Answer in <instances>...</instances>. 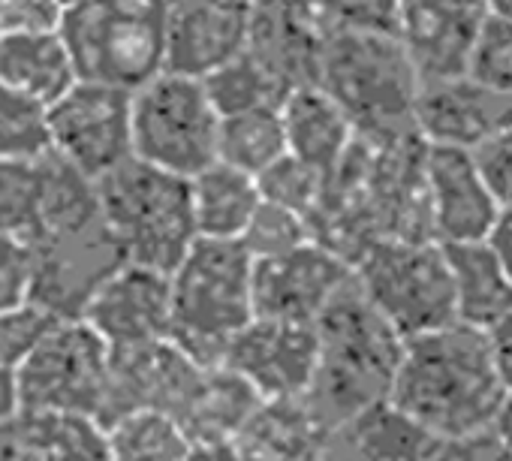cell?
<instances>
[{"label": "cell", "instance_id": "obj_1", "mask_svg": "<svg viewBox=\"0 0 512 461\" xmlns=\"http://www.w3.org/2000/svg\"><path fill=\"white\" fill-rule=\"evenodd\" d=\"M425 148L422 133L356 136L347 157L326 178L323 202L311 217L314 239L353 266L380 242L434 239Z\"/></svg>", "mask_w": 512, "mask_h": 461}, {"label": "cell", "instance_id": "obj_2", "mask_svg": "<svg viewBox=\"0 0 512 461\" xmlns=\"http://www.w3.org/2000/svg\"><path fill=\"white\" fill-rule=\"evenodd\" d=\"M506 386L485 329L452 323L404 344L389 401L440 440L491 431Z\"/></svg>", "mask_w": 512, "mask_h": 461}, {"label": "cell", "instance_id": "obj_3", "mask_svg": "<svg viewBox=\"0 0 512 461\" xmlns=\"http://www.w3.org/2000/svg\"><path fill=\"white\" fill-rule=\"evenodd\" d=\"M317 341V374L305 401L332 434L374 404L389 401L407 341L365 299L356 278L317 320Z\"/></svg>", "mask_w": 512, "mask_h": 461}, {"label": "cell", "instance_id": "obj_4", "mask_svg": "<svg viewBox=\"0 0 512 461\" xmlns=\"http://www.w3.org/2000/svg\"><path fill=\"white\" fill-rule=\"evenodd\" d=\"M256 260L238 239L199 236L172 272V341L199 365L217 368L256 317Z\"/></svg>", "mask_w": 512, "mask_h": 461}, {"label": "cell", "instance_id": "obj_5", "mask_svg": "<svg viewBox=\"0 0 512 461\" xmlns=\"http://www.w3.org/2000/svg\"><path fill=\"white\" fill-rule=\"evenodd\" d=\"M317 85L347 112L359 136L419 133L422 76L395 34H329Z\"/></svg>", "mask_w": 512, "mask_h": 461}, {"label": "cell", "instance_id": "obj_6", "mask_svg": "<svg viewBox=\"0 0 512 461\" xmlns=\"http://www.w3.org/2000/svg\"><path fill=\"white\" fill-rule=\"evenodd\" d=\"M109 233L127 263L175 272L199 239L190 178L130 157L97 181Z\"/></svg>", "mask_w": 512, "mask_h": 461}, {"label": "cell", "instance_id": "obj_7", "mask_svg": "<svg viewBox=\"0 0 512 461\" xmlns=\"http://www.w3.org/2000/svg\"><path fill=\"white\" fill-rule=\"evenodd\" d=\"M58 31L82 82L136 94L166 73V0H76Z\"/></svg>", "mask_w": 512, "mask_h": 461}, {"label": "cell", "instance_id": "obj_8", "mask_svg": "<svg viewBox=\"0 0 512 461\" xmlns=\"http://www.w3.org/2000/svg\"><path fill=\"white\" fill-rule=\"evenodd\" d=\"M353 269L365 299L404 341L458 323L452 269L437 239L380 242Z\"/></svg>", "mask_w": 512, "mask_h": 461}, {"label": "cell", "instance_id": "obj_9", "mask_svg": "<svg viewBox=\"0 0 512 461\" xmlns=\"http://www.w3.org/2000/svg\"><path fill=\"white\" fill-rule=\"evenodd\" d=\"M220 124L205 82L166 70L133 94V157L193 178L217 163Z\"/></svg>", "mask_w": 512, "mask_h": 461}, {"label": "cell", "instance_id": "obj_10", "mask_svg": "<svg viewBox=\"0 0 512 461\" xmlns=\"http://www.w3.org/2000/svg\"><path fill=\"white\" fill-rule=\"evenodd\" d=\"M16 374L22 410L97 419L109 395L112 347L82 317L61 320Z\"/></svg>", "mask_w": 512, "mask_h": 461}, {"label": "cell", "instance_id": "obj_11", "mask_svg": "<svg viewBox=\"0 0 512 461\" xmlns=\"http://www.w3.org/2000/svg\"><path fill=\"white\" fill-rule=\"evenodd\" d=\"M49 133L61 160L100 181L133 157V91L79 79L49 106Z\"/></svg>", "mask_w": 512, "mask_h": 461}, {"label": "cell", "instance_id": "obj_12", "mask_svg": "<svg viewBox=\"0 0 512 461\" xmlns=\"http://www.w3.org/2000/svg\"><path fill=\"white\" fill-rule=\"evenodd\" d=\"M127 257L109 233L106 220L37 239L34 302L58 320H79L100 284L124 266Z\"/></svg>", "mask_w": 512, "mask_h": 461}, {"label": "cell", "instance_id": "obj_13", "mask_svg": "<svg viewBox=\"0 0 512 461\" xmlns=\"http://www.w3.org/2000/svg\"><path fill=\"white\" fill-rule=\"evenodd\" d=\"M356 269L323 242H308L296 251L256 260L253 302L256 317L317 323L326 308L353 284Z\"/></svg>", "mask_w": 512, "mask_h": 461}, {"label": "cell", "instance_id": "obj_14", "mask_svg": "<svg viewBox=\"0 0 512 461\" xmlns=\"http://www.w3.org/2000/svg\"><path fill=\"white\" fill-rule=\"evenodd\" d=\"M317 323L253 317L229 344L223 365L263 398H305L317 374Z\"/></svg>", "mask_w": 512, "mask_h": 461}, {"label": "cell", "instance_id": "obj_15", "mask_svg": "<svg viewBox=\"0 0 512 461\" xmlns=\"http://www.w3.org/2000/svg\"><path fill=\"white\" fill-rule=\"evenodd\" d=\"M82 320L112 350L166 341L172 335V275L124 263L91 296Z\"/></svg>", "mask_w": 512, "mask_h": 461}, {"label": "cell", "instance_id": "obj_16", "mask_svg": "<svg viewBox=\"0 0 512 461\" xmlns=\"http://www.w3.org/2000/svg\"><path fill=\"white\" fill-rule=\"evenodd\" d=\"M491 0H401L398 40L422 82L470 73Z\"/></svg>", "mask_w": 512, "mask_h": 461}, {"label": "cell", "instance_id": "obj_17", "mask_svg": "<svg viewBox=\"0 0 512 461\" xmlns=\"http://www.w3.org/2000/svg\"><path fill=\"white\" fill-rule=\"evenodd\" d=\"M326 37L317 0H253L244 52L272 76L287 100L290 91L317 85Z\"/></svg>", "mask_w": 512, "mask_h": 461}, {"label": "cell", "instance_id": "obj_18", "mask_svg": "<svg viewBox=\"0 0 512 461\" xmlns=\"http://www.w3.org/2000/svg\"><path fill=\"white\" fill-rule=\"evenodd\" d=\"M202 371L205 365L190 359L172 338L145 347L112 350L109 395L97 419L109 428L136 410H163L178 416Z\"/></svg>", "mask_w": 512, "mask_h": 461}, {"label": "cell", "instance_id": "obj_19", "mask_svg": "<svg viewBox=\"0 0 512 461\" xmlns=\"http://www.w3.org/2000/svg\"><path fill=\"white\" fill-rule=\"evenodd\" d=\"M425 184L431 205V229L440 245L488 239L503 205L488 187L473 151L428 142Z\"/></svg>", "mask_w": 512, "mask_h": 461}, {"label": "cell", "instance_id": "obj_20", "mask_svg": "<svg viewBox=\"0 0 512 461\" xmlns=\"http://www.w3.org/2000/svg\"><path fill=\"white\" fill-rule=\"evenodd\" d=\"M253 0H166V70L205 79L244 55Z\"/></svg>", "mask_w": 512, "mask_h": 461}, {"label": "cell", "instance_id": "obj_21", "mask_svg": "<svg viewBox=\"0 0 512 461\" xmlns=\"http://www.w3.org/2000/svg\"><path fill=\"white\" fill-rule=\"evenodd\" d=\"M512 127V94L470 73L422 82L416 130L431 145L479 148L494 133Z\"/></svg>", "mask_w": 512, "mask_h": 461}, {"label": "cell", "instance_id": "obj_22", "mask_svg": "<svg viewBox=\"0 0 512 461\" xmlns=\"http://www.w3.org/2000/svg\"><path fill=\"white\" fill-rule=\"evenodd\" d=\"M0 461H112L109 428L82 413L22 410L0 425Z\"/></svg>", "mask_w": 512, "mask_h": 461}, {"label": "cell", "instance_id": "obj_23", "mask_svg": "<svg viewBox=\"0 0 512 461\" xmlns=\"http://www.w3.org/2000/svg\"><path fill=\"white\" fill-rule=\"evenodd\" d=\"M440 437L413 422L392 401L374 404L323 443L326 461H434Z\"/></svg>", "mask_w": 512, "mask_h": 461}, {"label": "cell", "instance_id": "obj_24", "mask_svg": "<svg viewBox=\"0 0 512 461\" xmlns=\"http://www.w3.org/2000/svg\"><path fill=\"white\" fill-rule=\"evenodd\" d=\"M305 398H263L229 443L235 461H308L326 443Z\"/></svg>", "mask_w": 512, "mask_h": 461}, {"label": "cell", "instance_id": "obj_25", "mask_svg": "<svg viewBox=\"0 0 512 461\" xmlns=\"http://www.w3.org/2000/svg\"><path fill=\"white\" fill-rule=\"evenodd\" d=\"M0 82L43 106H55L79 82V73L58 28L10 31L0 34Z\"/></svg>", "mask_w": 512, "mask_h": 461}, {"label": "cell", "instance_id": "obj_26", "mask_svg": "<svg viewBox=\"0 0 512 461\" xmlns=\"http://www.w3.org/2000/svg\"><path fill=\"white\" fill-rule=\"evenodd\" d=\"M281 115L287 127L290 154L311 163L323 175H332L338 169V163L347 157L359 136L347 112L320 85L290 91L281 103Z\"/></svg>", "mask_w": 512, "mask_h": 461}, {"label": "cell", "instance_id": "obj_27", "mask_svg": "<svg viewBox=\"0 0 512 461\" xmlns=\"http://www.w3.org/2000/svg\"><path fill=\"white\" fill-rule=\"evenodd\" d=\"M263 395L226 365L205 368L178 410V422L196 446H229Z\"/></svg>", "mask_w": 512, "mask_h": 461}, {"label": "cell", "instance_id": "obj_28", "mask_svg": "<svg viewBox=\"0 0 512 461\" xmlns=\"http://www.w3.org/2000/svg\"><path fill=\"white\" fill-rule=\"evenodd\" d=\"M455 284L458 323L491 329L512 311V275L485 242L443 245Z\"/></svg>", "mask_w": 512, "mask_h": 461}, {"label": "cell", "instance_id": "obj_29", "mask_svg": "<svg viewBox=\"0 0 512 461\" xmlns=\"http://www.w3.org/2000/svg\"><path fill=\"white\" fill-rule=\"evenodd\" d=\"M190 190L199 236L205 239H241L263 202L260 181L223 160L193 175Z\"/></svg>", "mask_w": 512, "mask_h": 461}, {"label": "cell", "instance_id": "obj_30", "mask_svg": "<svg viewBox=\"0 0 512 461\" xmlns=\"http://www.w3.org/2000/svg\"><path fill=\"white\" fill-rule=\"evenodd\" d=\"M284 154H290V142L281 106H256L247 112L223 115L217 160L256 178Z\"/></svg>", "mask_w": 512, "mask_h": 461}, {"label": "cell", "instance_id": "obj_31", "mask_svg": "<svg viewBox=\"0 0 512 461\" xmlns=\"http://www.w3.org/2000/svg\"><path fill=\"white\" fill-rule=\"evenodd\" d=\"M112 461H190L196 443L163 410H136L109 425Z\"/></svg>", "mask_w": 512, "mask_h": 461}, {"label": "cell", "instance_id": "obj_32", "mask_svg": "<svg viewBox=\"0 0 512 461\" xmlns=\"http://www.w3.org/2000/svg\"><path fill=\"white\" fill-rule=\"evenodd\" d=\"M52 154L49 106L0 82V160L40 163Z\"/></svg>", "mask_w": 512, "mask_h": 461}, {"label": "cell", "instance_id": "obj_33", "mask_svg": "<svg viewBox=\"0 0 512 461\" xmlns=\"http://www.w3.org/2000/svg\"><path fill=\"white\" fill-rule=\"evenodd\" d=\"M202 82H205V91L220 115H235V112L256 109V106H281L284 103L281 88L247 52L232 58L229 64H223Z\"/></svg>", "mask_w": 512, "mask_h": 461}, {"label": "cell", "instance_id": "obj_34", "mask_svg": "<svg viewBox=\"0 0 512 461\" xmlns=\"http://www.w3.org/2000/svg\"><path fill=\"white\" fill-rule=\"evenodd\" d=\"M238 242L250 251L253 260H269L314 242V226L305 214L263 199Z\"/></svg>", "mask_w": 512, "mask_h": 461}, {"label": "cell", "instance_id": "obj_35", "mask_svg": "<svg viewBox=\"0 0 512 461\" xmlns=\"http://www.w3.org/2000/svg\"><path fill=\"white\" fill-rule=\"evenodd\" d=\"M326 178L329 175H323L311 163L299 160L296 154H284L263 175H256V181H260L263 199L278 202V205H287V208L305 214L308 220L317 214V208L323 202Z\"/></svg>", "mask_w": 512, "mask_h": 461}, {"label": "cell", "instance_id": "obj_36", "mask_svg": "<svg viewBox=\"0 0 512 461\" xmlns=\"http://www.w3.org/2000/svg\"><path fill=\"white\" fill-rule=\"evenodd\" d=\"M61 320L37 302L0 311V368L19 371Z\"/></svg>", "mask_w": 512, "mask_h": 461}, {"label": "cell", "instance_id": "obj_37", "mask_svg": "<svg viewBox=\"0 0 512 461\" xmlns=\"http://www.w3.org/2000/svg\"><path fill=\"white\" fill-rule=\"evenodd\" d=\"M326 34H395L401 0H317Z\"/></svg>", "mask_w": 512, "mask_h": 461}, {"label": "cell", "instance_id": "obj_38", "mask_svg": "<svg viewBox=\"0 0 512 461\" xmlns=\"http://www.w3.org/2000/svg\"><path fill=\"white\" fill-rule=\"evenodd\" d=\"M37 239L22 233H0V311L34 302Z\"/></svg>", "mask_w": 512, "mask_h": 461}, {"label": "cell", "instance_id": "obj_39", "mask_svg": "<svg viewBox=\"0 0 512 461\" xmlns=\"http://www.w3.org/2000/svg\"><path fill=\"white\" fill-rule=\"evenodd\" d=\"M470 76L512 94V16L491 13L473 52Z\"/></svg>", "mask_w": 512, "mask_h": 461}, {"label": "cell", "instance_id": "obj_40", "mask_svg": "<svg viewBox=\"0 0 512 461\" xmlns=\"http://www.w3.org/2000/svg\"><path fill=\"white\" fill-rule=\"evenodd\" d=\"M473 157H476L488 187L494 190L497 202L503 208L512 205V127L494 133L479 148H473Z\"/></svg>", "mask_w": 512, "mask_h": 461}, {"label": "cell", "instance_id": "obj_41", "mask_svg": "<svg viewBox=\"0 0 512 461\" xmlns=\"http://www.w3.org/2000/svg\"><path fill=\"white\" fill-rule=\"evenodd\" d=\"M64 10V0H0V34L55 31Z\"/></svg>", "mask_w": 512, "mask_h": 461}, {"label": "cell", "instance_id": "obj_42", "mask_svg": "<svg viewBox=\"0 0 512 461\" xmlns=\"http://www.w3.org/2000/svg\"><path fill=\"white\" fill-rule=\"evenodd\" d=\"M434 461H512V452L494 431H479L458 440H443Z\"/></svg>", "mask_w": 512, "mask_h": 461}, {"label": "cell", "instance_id": "obj_43", "mask_svg": "<svg viewBox=\"0 0 512 461\" xmlns=\"http://www.w3.org/2000/svg\"><path fill=\"white\" fill-rule=\"evenodd\" d=\"M485 335H488L494 368H497L506 392H512V311L503 320H497L491 329H485Z\"/></svg>", "mask_w": 512, "mask_h": 461}, {"label": "cell", "instance_id": "obj_44", "mask_svg": "<svg viewBox=\"0 0 512 461\" xmlns=\"http://www.w3.org/2000/svg\"><path fill=\"white\" fill-rule=\"evenodd\" d=\"M488 245L497 251V257L503 260V266L512 275V205L500 208V217H497L494 229L488 233Z\"/></svg>", "mask_w": 512, "mask_h": 461}, {"label": "cell", "instance_id": "obj_45", "mask_svg": "<svg viewBox=\"0 0 512 461\" xmlns=\"http://www.w3.org/2000/svg\"><path fill=\"white\" fill-rule=\"evenodd\" d=\"M22 413V392H19V374L10 368H0V425L10 422Z\"/></svg>", "mask_w": 512, "mask_h": 461}, {"label": "cell", "instance_id": "obj_46", "mask_svg": "<svg viewBox=\"0 0 512 461\" xmlns=\"http://www.w3.org/2000/svg\"><path fill=\"white\" fill-rule=\"evenodd\" d=\"M491 431H494V434L506 443V449L512 452V392L506 395V401H503V407H500V413H497Z\"/></svg>", "mask_w": 512, "mask_h": 461}, {"label": "cell", "instance_id": "obj_47", "mask_svg": "<svg viewBox=\"0 0 512 461\" xmlns=\"http://www.w3.org/2000/svg\"><path fill=\"white\" fill-rule=\"evenodd\" d=\"M190 461H235L229 446H196Z\"/></svg>", "mask_w": 512, "mask_h": 461}, {"label": "cell", "instance_id": "obj_48", "mask_svg": "<svg viewBox=\"0 0 512 461\" xmlns=\"http://www.w3.org/2000/svg\"><path fill=\"white\" fill-rule=\"evenodd\" d=\"M491 10L503 13V16H512V0H491Z\"/></svg>", "mask_w": 512, "mask_h": 461}, {"label": "cell", "instance_id": "obj_49", "mask_svg": "<svg viewBox=\"0 0 512 461\" xmlns=\"http://www.w3.org/2000/svg\"><path fill=\"white\" fill-rule=\"evenodd\" d=\"M308 461H326V458H323V449H320V452H317L314 458H308Z\"/></svg>", "mask_w": 512, "mask_h": 461}, {"label": "cell", "instance_id": "obj_50", "mask_svg": "<svg viewBox=\"0 0 512 461\" xmlns=\"http://www.w3.org/2000/svg\"><path fill=\"white\" fill-rule=\"evenodd\" d=\"M64 4H76V0H64Z\"/></svg>", "mask_w": 512, "mask_h": 461}]
</instances>
